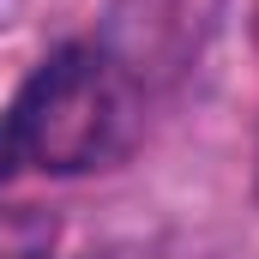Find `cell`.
I'll use <instances>...</instances> for the list:
<instances>
[{
	"instance_id": "obj_1",
	"label": "cell",
	"mask_w": 259,
	"mask_h": 259,
	"mask_svg": "<svg viewBox=\"0 0 259 259\" xmlns=\"http://www.w3.org/2000/svg\"><path fill=\"white\" fill-rule=\"evenodd\" d=\"M121 121L127 97L115 84V66L91 42H66L49 61H36V72L0 115V181L12 169H91L121 145Z\"/></svg>"
},
{
	"instance_id": "obj_2",
	"label": "cell",
	"mask_w": 259,
	"mask_h": 259,
	"mask_svg": "<svg viewBox=\"0 0 259 259\" xmlns=\"http://www.w3.org/2000/svg\"><path fill=\"white\" fill-rule=\"evenodd\" d=\"M61 223L36 205H6L0 211V259H55Z\"/></svg>"
}]
</instances>
